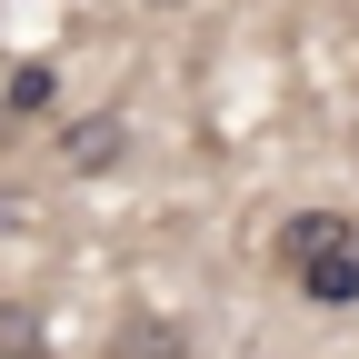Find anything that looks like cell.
<instances>
[{
    "label": "cell",
    "mask_w": 359,
    "mask_h": 359,
    "mask_svg": "<svg viewBox=\"0 0 359 359\" xmlns=\"http://www.w3.org/2000/svg\"><path fill=\"white\" fill-rule=\"evenodd\" d=\"M290 280H299L309 309H359V240H339V250H320V259H299Z\"/></svg>",
    "instance_id": "cell-1"
},
{
    "label": "cell",
    "mask_w": 359,
    "mask_h": 359,
    "mask_svg": "<svg viewBox=\"0 0 359 359\" xmlns=\"http://www.w3.org/2000/svg\"><path fill=\"white\" fill-rule=\"evenodd\" d=\"M339 240H359V219H339V210H299L290 230H280V269L320 259V250H339Z\"/></svg>",
    "instance_id": "cell-2"
},
{
    "label": "cell",
    "mask_w": 359,
    "mask_h": 359,
    "mask_svg": "<svg viewBox=\"0 0 359 359\" xmlns=\"http://www.w3.org/2000/svg\"><path fill=\"white\" fill-rule=\"evenodd\" d=\"M60 150H70V170H110V160H120V110L70 120V130H60Z\"/></svg>",
    "instance_id": "cell-3"
},
{
    "label": "cell",
    "mask_w": 359,
    "mask_h": 359,
    "mask_svg": "<svg viewBox=\"0 0 359 359\" xmlns=\"http://www.w3.org/2000/svg\"><path fill=\"white\" fill-rule=\"evenodd\" d=\"M0 359H50V330H40V299H0Z\"/></svg>",
    "instance_id": "cell-4"
},
{
    "label": "cell",
    "mask_w": 359,
    "mask_h": 359,
    "mask_svg": "<svg viewBox=\"0 0 359 359\" xmlns=\"http://www.w3.org/2000/svg\"><path fill=\"white\" fill-rule=\"evenodd\" d=\"M190 339H180L170 320H120V339H110V359H180Z\"/></svg>",
    "instance_id": "cell-5"
},
{
    "label": "cell",
    "mask_w": 359,
    "mask_h": 359,
    "mask_svg": "<svg viewBox=\"0 0 359 359\" xmlns=\"http://www.w3.org/2000/svg\"><path fill=\"white\" fill-rule=\"evenodd\" d=\"M50 100H60V70H50V60H20V70H11V100H0V110H11V120H30V110H50Z\"/></svg>",
    "instance_id": "cell-6"
},
{
    "label": "cell",
    "mask_w": 359,
    "mask_h": 359,
    "mask_svg": "<svg viewBox=\"0 0 359 359\" xmlns=\"http://www.w3.org/2000/svg\"><path fill=\"white\" fill-rule=\"evenodd\" d=\"M0 230H20V200H11V190H0Z\"/></svg>",
    "instance_id": "cell-7"
}]
</instances>
